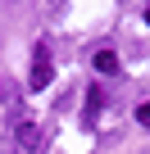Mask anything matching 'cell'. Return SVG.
<instances>
[{"instance_id": "obj_5", "label": "cell", "mask_w": 150, "mask_h": 154, "mask_svg": "<svg viewBox=\"0 0 150 154\" xmlns=\"http://www.w3.org/2000/svg\"><path fill=\"white\" fill-rule=\"evenodd\" d=\"M136 122H141V127H145V131H150V100H145V104H141V109H136Z\"/></svg>"}, {"instance_id": "obj_4", "label": "cell", "mask_w": 150, "mask_h": 154, "mask_svg": "<svg viewBox=\"0 0 150 154\" xmlns=\"http://www.w3.org/2000/svg\"><path fill=\"white\" fill-rule=\"evenodd\" d=\"M96 113H100V86H91V95H87V113H82V122H96Z\"/></svg>"}, {"instance_id": "obj_2", "label": "cell", "mask_w": 150, "mask_h": 154, "mask_svg": "<svg viewBox=\"0 0 150 154\" xmlns=\"http://www.w3.org/2000/svg\"><path fill=\"white\" fill-rule=\"evenodd\" d=\"M18 145H23V149H37V145H41V131H37L32 118H18Z\"/></svg>"}, {"instance_id": "obj_6", "label": "cell", "mask_w": 150, "mask_h": 154, "mask_svg": "<svg viewBox=\"0 0 150 154\" xmlns=\"http://www.w3.org/2000/svg\"><path fill=\"white\" fill-rule=\"evenodd\" d=\"M145 23H150V0H145Z\"/></svg>"}, {"instance_id": "obj_3", "label": "cell", "mask_w": 150, "mask_h": 154, "mask_svg": "<svg viewBox=\"0 0 150 154\" xmlns=\"http://www.w3.org/2000/svg\"><path fill=\"white\" fill-rule=\"evenodd\" d=\"M91 63H96V72H105V77H109V72H118V54H114V50H96V54H91Z\"/></svg>"}, {"instance_id": "obj_1", "label": "cell", "mask_w": 150, "mask_h": 154, "mask_svg": "<svg viewBox=\"0 0 150 154\" xmlns=\"http://www.w3.org/2000/svg\"><path fill=\"white\" fill-rule=\"evenodd\" d=\"M50 77H55V68H50V41H37V50H32V77H27V86H32V91H46V86H50Z\"/></svg>"}]
</instances>
